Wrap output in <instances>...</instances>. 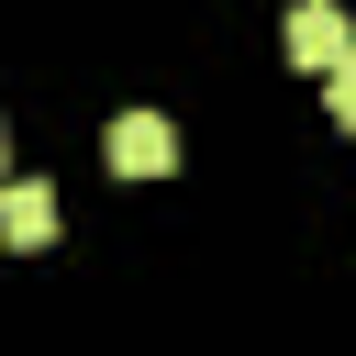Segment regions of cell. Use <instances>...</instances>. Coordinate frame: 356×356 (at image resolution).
I'll return each instance as SVG.
<instances>
[{
	"label": "cell",
	"instance_id": "1",
	"mask_svg": "<svg viewBox=\"0 0 356 356\" xmlns=\"http://www.w3.org/2000/svg\"><path fill=\"white\" fill-rule=\"evenodd\" d=\"M345 56H356V33H345V0H300V11H289V67L334 78Z\"/></svg>",
	"mask_w": 356,
	"mask_h": 356
},
{
	"label": "cell",
	"instance_id": "2",
	"mask_svg": "<svg viewBox=\"0 0 356 356\" xmlns=\"http://www.w3.org/2000/svg\"><path fill=\"white\" fill-rule=\"evenodd\" d=\"M111 167H122V178H167V167H178V122H167V111H122V122H111Z\"/></svg>",
	"mask_w": 356,
	"mask_h": 356
},
{
	"label": "cell",
	"instance_id": "3",
	"mask_svg": "<svg viewBox=\"0 0 356 356\" xmlns=\"http://www.w3.org/2000/svg\"><path fill=\"white\" fill-rule=\"evenodd\" d=\"M0 234L33 256V245L56 234V189H44V178H0Z\"/></svg>",
	"mask_w": 356,
	"mask_h": 356
},
{
	"label": "cell",
	"instance_id": "4",
	"mask_svg": "<svg viewBox=\"0 0 356 356\" xmlns=\"http://www.w3.org/2000/svg\"><path fill=\"white\" fill-rule=\"evenodd\" d=\"M323 111H334V122H345V134H356V56H345V67H334V78H323Z\"/></svg>",
	"mask_w": 356,
	"mask_h": 356
},
{
	"label": "cell",
	"instance_id": "5",
	"mask_svg": "<svg viewBox=\"0 0 356 356\" xmlns=\"http://www.w3.org/2000/svg\"><path fill=\"white\" fill-rule=\"evenodd\" d=\"M0 156H11V134H0Z\"/></svg>",
	"mask_w": 356,
	"mask_h": 356
}]
</instances>
